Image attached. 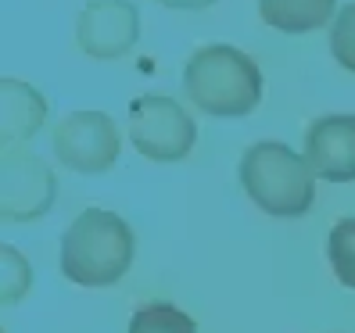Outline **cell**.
<instances>
[{"mask_svg": "<svg viewBox=\"0 0 355 333\" xmlns=\"http://www.w3.org/2000/svg\"><path fill=\"white\" fill-rule=\"evenodd\" d=\"M61 273L79 287H112L130 273L133 230L104 208H87L61 237Z\"/></svg>", "mask_w": 355, "mask_h": 333, "instance_id": "1", "label": "cell"}, {"mask_svg": "<svg viewBox=\"0 0 355 333\" xmlns=\"http://www.w3.org/2000/svg\"><path fill=\"white\" fill-rule=\"evenodd\" d=\"M183 90L205 115L237 118L259 108L262 72L244 51L226 44H208L187 61Z\"/></svg>", "mask_w": 355, "mask_h": 333, "instance_id": "2", "label": "cell"}, {"mask_svg": "<svg viewBox=\"0 0 355 333\" xmlns=\"http://www.w3.org/2000/svg\"><path fill=\"white\" fill-rule=\"evenodd\" d=\"M312 165L280 140L252 143L241 158V186L266 215L298 219L312 208L316 179Z\"/></svg>", "mask_w": 355, "mask_h": 333, "instance_id": "3", "label": "cell"}, {"mask_svg": "<svg viewBox=\"0 0 355 333\" xmlns=\"http://www.w3.org/2000/svg\"><path fill=\"white\" fill-rule=\"evenodd\" d=\"M130 136L133 147L151 161H180L194 147V118L173 97L144 93L130 104Z\"/></svg>", "mask_w": 355, "mask_h": 333, "instance_id": "4", "label": "cell"}, {"mask_svg": "<svg viewBox=\"0 0 355 333\" xmlns=\"http://www.w3.org/2000/svg\"><path fill=\"white\" fill-rule=\"evenodd\" d=\"M122 136L112 115L72 111L54 126V154L72 172H104L119 161Z\"/></svg>", "mask_w": 355, "mask_h": 333, "instance_id": "5", "label": "cell"}, {"mask_svg": "<svg viewBox=\"0 0 355 333\" xmlns=\"http://www.w3.org/2000/svg\"><path fill=\"white\" fill-rule=\"evenodd\" d=\"M4 219L8 222H29L47 215V208L54 204V172L40 158H33L22 147L4 151Z\"/></svg>", "mask_w": 355, "mask_h": 333, "instance_id": "6", "label": "cell"}, {"mask_svg": "<svg viewBox=\"0 0 355 333\" xmlns=\"http://www.w3.org/2000/svg\"><path fill=\"white\" fill-rule=\"evenodd\" d=\"M140 36V15L130 0H90L79 15L76 39L90 57H122Z\"/></svg>", "mask_w": 355, "mask_h": 333, "instance_id": "7", "label": "cell"}, {"mask_svg": "<svg viewBox=\"0 0 355 333\" xmlns=\"http://www.w3.org/2000/svg\"><path fill=\"white\" fill-rule=\"evenodd\" d=\"M305 161L327 183L355 179V115H323L305 133Z\"/></svg>", "mask_w": 355, "mask_h": 333, "instance_id": "8", "label": "cell"}, {"mask_svg": "<svg viewBox=\"0 0 355 333\" xmlns=\"http://www.w3.org/2000/svg\"><path fill=\"white\" fill-rule=\"evenodd\" d=\"M47 118V100L36 87L22 79H4V87H0V122H4V143L15 147V143H22L29 136L40 133Z\"/></svg>", "mask_w": 355, "mask_h": 333, "instance_id": "9", "label": "cell"}, {"mask_svg": "<svg viewBox=\"0 0 355 333\" xmlns=\"http://www.w3.org/2000/svg\"><path fill=\"white\" fill-rule=\"evenodd\" d=\"M259 15L280 33H312L334 15V0H259Z\"/></svg>", "mask_w": 355, "mask_h": 333, "instance_id": "10", "label": "cell"}, {"mask_svg": "<svg viewBox=\"0 0 355 333\" xmlns=\"http://www.w3.org/2000/svg\"><path fill=\"white\" fill-rule=\"evenodd\" d=\"M130 333H198V326L176 305L155 301V305H144L130 319Z\"/></svg>", "mask_w": 355, "mask_h": 333, "instance_id": "11", "label": "cell"}, {"mask_svg": "<svg viewBox=\"0 0 355 333\" xmlns=\"http://www.w3.org/2000/svg\"><path fill=\"white\" fill-rule=\"evenodd\" d=\"M327 255H330V265L338 273V280L355 290V219H341L330 230Z\"/></svg>", "mask_w": 355, "mask_h": 333, "instance_id": "12", "label": "cell"}, {"mask_svg": "<svg viewBox=\"0 0 355 333\" xmlns=\"http://www.w3.org/2000/svg\"><path fill=\"white\" fill-rule=\"evenodd\" d=\"M0 265H4V305H15L26 298V290L33 283V269L29 262L15 251V247H4V255H0Z\"/></svg>", "mask_w": 355, "mask_h": 333, "instance_id": "13", "label": "cell"}, {"mask_svg": "<svg viewBox=\"0 0 355 333\" xmlns=\"http://www.w3.org/2000/svg\"><path fill=\"white\" fill-rule=\"evenodd\" d=\"M330 51L348 72H355V4L341 8L330 29Z\"/></svg>", "mask_w": 355, "mask_h": 333, "instance_id": "14", "label": "cell"}, {"mask_svg": "<svg viewBox=\"0 0 355 333\" xmlns=\"http://www.w3.org/2000/svg\"><path fill=\"white\" fill-rule=\"evenodd\" d=\"M162 8H173V11H205L212 8L216 0H158Z\"/></svg>", "mask_w": 355, "mask_h": 333, "instance_id": "15", "label": "cell"}]
</instances>
